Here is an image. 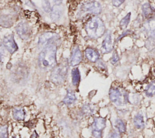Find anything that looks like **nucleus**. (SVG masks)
Instances as JSON below:
<instances>
[{
  "mask_svg": "<svg viewBox=\"0 0 155 138\" xmlns=\"http://www.w3.org/2000/svg\"><path fill=\"white\" fill-rule=\"evenodd\" d=\"M56 50L54 44L49 45L42 50L38 58L39 66L41 69L48 71L56 66Z\"/></svg>",
  "mask_w": 155,
  "mask_h": 138,
  "instance_id": "nucleus-1",
  "label": "nucleus"
},
{
  "mask_svg": "<svg viewBox=\"0 0 155 138\" xmlns=\"http://www.w3.org/2000/svg\"><path fill=\"white\" fill-rule=\"evenodd\" d=\"M85 31L90 38L97 39L105 32V27L102 20L98 17L90 19L85 27Z\"/></svg>",
  "mask_w": 155,
  "mask_h": 138,
  "instance_id": "nucleus-2",
  "label": "nucleus"
},
{
  "mask_svg": "<svg viewBox=\"0 0 155 138\" xmlns=\"http://www.w3.org/2000/svg\"><path fill=\"white\" fill-rule=\"evenodd\" d=\"M68 64L67 62H62L56 66L52 70L50 75L51 80L56 84H62L67 74Z\"/></svg>",
  "mask_w": 155,
  "mask_h": 138,
  "instance_id": "nucleus-3",
  "label": "nucleus"
},
{
  "mask_svg": "<svg viewBox=\"0 0 155 138\" xmlns=\"http://www.w3.org/2000/svg\"><path fill=\"white\" fill-rule=\"evenodd\" d=\"M109 96L111 101L118 106L125 105L128 102V94L117 88H111L110 90Z\"/></svg>",
  "mask_w": 155,
  "mask_h": 138,
  "instance_id": "nucleus-4",
  "label": "nucleus"
},
{
  "mask_svg": "<svg viewBox=\"0 0 155 138\" xmlns=\"http://www.w3.org/2000/svg\"><path fill=\"white\" fill-rule=\"evenodd\" d=\"M59 39L58 34L53 32H45L42 33L38 39V47L42 48L53 44V43Z\"/></svg>",
  "mask_w": 155,
  "mask_h": 138,
  "instance_id": "nucleus-5",
  "label": "nucleus"
},
{
  "mask_svg": "<svg viewBox=\"0 0 155 138\" xmlns=\"http://www.w3.org/2000/svg\"><path fill=\"white\" fill-rule=\"evenodd\" d=\"M80 10L82 13H90L97 15L101 12L102 7L98 2L93 1L83 4L81 7Z\"/></svg>",
  "mask_w": 155,
  "mask_h": 138,
  "instance_id": "nucleus-6",
  "label": "nucleus"
},
{
  "mask_svg": "<svg viewBox=\"0 0 155 138\" xmlns=\"http://www.w3.org/2000/svg\"><path fill=\"white\" fill-rule=\"evenodd\" d=\"M16 32L18 36L24 40L28 39L31 35V29L30 26L25 22H19L16 27Z\"/></svg>",
  "mask_w": 155,
  "mask_h": 138,
  "instance_id": "nucleus-7",
  "label": "nucleus"
},
{
  "mask_svg": "<svg viewBox=\"0 0 155 138\" xmlns=\"http://www.w3.org/2000/svg\"><path fill=\"white\" fill-rule=\"evenodd\" d=\"M3 45L7 51L11 54L15 53L18 48V47L14 39L13 34H10L4 38Z\"/></svg>",
  "mask_w": 155,
  "mask_h": 138,
  "instance_id": "nucleus-8",
  "label": "nucleus"
},
{
  "mask_svg": "<svg viewBox=\"0 0 155 138\" xmlns=\"http://www.w3.org/2000/svg\"><path fill=\"white\" fill-rule=\"evenodd\" d=\"M113 45L112 43L111 33L110 31H108L102 43L101 48V52L103 54L109 53L113 50Z\"/></svg>",
  "mask_w": 155,
  "mask_h": 138,
  "instance_id": "nucleus-9",
  "label": "nucleus"
},
{
  "mask_svg": "<svg viewBox=\"0 0 155 138\" xmlns=\"http://www.w3.org/2000/svg\"><path fill=\"white\" fill-rule=\"evenodd\" d=\"M82 53L78 46L73 47L70 60V64L71 66H76L80 64L82 61Z\"/></svg>",
  "mask_w": 155,
  "mask_h": 138,
  "instance_id": "nucleus-10",
  "label": "nucleus"
},
{
  "mask_svg": "<svg viewBox=\"0 0 155 138\" xmlns=\"http://www.w3.org/2000/svg\"><path fill=\"white\" fill-rule=\"evenodd\" d=\"M143 29L150 38L155 39V18L149 19L145 23Z\"/></svg>",
  "mask_w": 155,
  "mask_h": 138,
  "instance_id": "nucleus-11",
  "label": "nucleus"
},
{
  "mask_svg": "<svg viewBox=\"0 0 155 138\" xmlns=\"http://www.w3.org/2000/svg\"><path fill=\"white\" fill-rule=\"evenodd\" d=\"M85 55L86 58L91 62H95L99 58V53L92 48H87L85 50Z\"/></svg>",
  "mask_w": 155,
  "mask_h": 138,
  "instance_id": "nucleus-12",
  "label": "nucleus"
},
{
  "mask_svg": "<svg viewBox=\"0 0 155 138\" xmlns=\"http://www.w3.org/2000/svg\"><path fill=\"white\" fill-rule=\"evenodd\" d=\"M62 13V7L59 4L54 5L50 13V18L52 21H58Z\"/></svg>",
  "mask_w": 155,
  "mask_h": 138,
  "instance_id": "nucleus-13",
  "label": "nucleus"
},
{
  "mask_svg": "<svg viewBox=\"0 0 155 138\" xmlns=\"http://www.w3.org/2000/svg\"><path fill=\"white\" fill-rule=\"evenodd\" d=\"M142 10L143 16H144V18H145L147 19H149V18H151L155 13L154 9L153 8V7L151 5V4L148 2L145 3L142 5Z\"/></svg>",
  "mask_w": 155,
  "mask_h": 138,
  "instance_id": "nucleus-14",
  "label": "nucleus"
},
{
  "mask_svg": "<svg viewBox=\"0 0 155 138\" xmlns=\"http://www.w3.org/2000/svg\"><path fill=\"white\" fill-rule=\"evenodd\" d=\"M106 125V120L102 117H96L94 119L93 128V130L102 131Z\"/></svg>",
  "mask_w": 155,
  "mask_h": 138,
  "instance_id": "nucleus-15",
  "label": "nucleus"
},
{
  "mask_svg": "<svg viewBox=\"0 0 155 138\" xmlns=\"http://www.w3.org/2000/svg\"><path fill=\"white\" fill-rule=\"evenodd\" d=\"M76 99L74 93L71 90H68L66 96L63 99V102L66 105H71L73 104Z\"/></svg>",
  "mask_w": 155,
  "mask_h": 138,
  "instance_id": "nucleus-16",
  "label": "nucleus"
},
{
  "mask_svg": "<svg viewBox=\"0 0 155 138\" xmlns=\"http://www.w3.org/2000/svg\"><path fill=\"white\" fill-rule=\"evenodd\" d=\"M71 77H72V84L74 86H77L81 80L80 71L78 68H74L71 71Z\"/></svg>",
  "mask_w": 155,
  "mask_h": 138,
  "instance_id": "nucleus-17",
  "label": "nucleus"
},
{
  "mask_svg": "<svg viewBox=\"0 0 155 138\" xmlns=\"http://www.w3.org/2000/svg\"><path fill=\"white\" fill-rule=\"evenodd\" d=\"M25 111L22 108H15L13 110V116L15 120H23L25 117Z\"/></svg>",
  "mask_w": 155,
  "mask_h": 138,
  "instance_id": "nucleus-18",
  "label": "nucleus"
},
{
  "mask_svg": "<svg viewBox=\"0 0 155 138\" xmlns=\"http://www.w3.org/2000/svg\"><path fill=\"white\" fill-rule=\"evenodd\" d=\"M134 124L137 128H142L144 126V121L143 116L140 114H137L134 118Z\"/></svg>",
  "mask_w": 155,
  "mask_h": 138,
  "instance_id": "nucleus-19",
  "label": "nucleus"
},
{
  "mask_svg": "<svg viewBox=\"0 0 155 138\" xmlns=\"http://www.w3.org/2000/svg\"><path fill=\"white\" fill-rule=\"evenodd\" d=\"M145 94L149 97L155 95V81L151 82L145 90Z\"/></svg>",
  "mask_w": 155,
  "mask_h": 138,
  "instance_id": "nucleus-20",
  "label": "nucleus"
},
{
  "mask_svg": "<svg viewBox=\"0 0 155 138\" xmlns=\"http://www.w3.org/2000/svg\"><path fill=\"white\" fill-rule=\"evenodd\" d=\"M130 17H131V13H128L121 19L119 23V25L121 29H125L127 28V27L128 26L130 22Z\"/></svg>",
  "mask_w": 155,
  "mask_h": 138,
  "instance_id": "nucleus-21",
  "label": "nucleus"
},
{
  "mask_svg": "<svg viewBox=\"0 0 155 138\" xmlns=\"http://www.w3.org/2000/svg\"><path fill=\"white\" fill-rule=\"evenodd\" d=\"M115 128L118 130L120 133H124L126 130V127L124 122L120 119H117L114 123Z\"/></svg>",
  "mask_w": 155,
  "mask_h": 138,
  "instance_id": "nucleus-22",
  "label": "nucleus"
},
{
  "mask_svg": "<svg viewBox=\"0 0 155 138\" xmlns=\"http://www.w3.org/2000/svg\"><path fill=\"white\" fill-rule=\"evenodd\" d=\"M42 6L43 10L47 13H48L51 10L50 2L48 0H42Z\"/></svg>",
  "mask_w": 155,
  "mask_h": 138,
  "instance_id": "nucleus-23",
  "label": "nucleus"
},
{
  "mask_svg": "<svg viewBox=\"0 0 155 138\" xmlns=\"http://www.w3.org/2000/svg\"><path fill=\"white\" fill-rule=\"evenodd\" d=\"M0 138H8L7 126L2 125L0 130Z\"/></svg>",
  "mask_w": 155,
  "mask_h": 138,
  "instance_id": "nucleus-24",
  "label": "nucleus"
},
{
  "mask_svg": "<svg viewBox=\"0 0 155 138\" xmlns=\"http://www.w3.org/2000/svg\"><path fill=\"white\" fill-rule=\"evenodd\" d=\"M82 111L85 114L88 115L93 113V109L90 105H85L82 107Z\"/></svg>",
  "mask_w": 155,
  "mask_h": 138,
  "instance_id": "nucleus-25",
  "label": "nucleus"
},
{
  "mask_svg": "<svg viewBox=\"0 0 155 138\" xmlns=\"http://www.w3.org/2000/svg\"><path fill=\"white\" fill-rule=\"evenodd\" d=\"M119 56H118V54L117 53L116 51H114L113 53V56L111 58V63L113 65L116 64L118 61H119Z\"/></svg>",
  "mask_w": 155,
  "mask_h": 138,
  "instance_id": "nucleus-26",
  "label": "nucleus"
},
{
  "mask_svg": "<svg viewBox=\"0 0 155 138\" xmlns=\"http://www.w3.org/2000/svg\"><path fill=\"white\" fill-rule=\"evenodd\" d=\"M124 1H125V0H112V4L115 7H119Z\"/></svg>",
  "mask_w": 155,
  "mask_h": 138,
  "instance_id": "nucleus-27",
  "label": "nucleus"
},
{
  "mask_svg": "<svg viewBox=\"0 0 155 138\" xmlns=\"http://www.w3.org/2000/svg\"><path fill=\"white\" fill-rule=\"evenodd\" d=\"M92 134L93 135L94 137H95L96 138H100L102 136V131L93 130Z\"/></svg>",
  "mask_w": 155,
  "mask_h": 138,
  "instance_id": "nucleus-28",
  "label": "nucleus"
},
{
  "mask_svg": "<svg viewBox=\"0 0 155 138\" xmlns=\"http://www.w3.org/2000/svg\"><path fill=\"white\" fill-rule=\"evenodd\" d=\"M108 138H121V137L119 133H117L116 132H113L110 134Z\"/></svg>",
  "mask_w": 155,
  "mask_h": 138,
  "instance_id": "nucleus-29",
  "label": "nucleus"
},
{
  "mask_svg": "<svg viewBox=\"0 0 155 138\" xmlns=\"http://www.w3.org/2000/svg\"><path fill=\"white\" fill-rule=\"evenodd\" d=\"M62 0H54V2L56 4H59V3H61L62 2Z\"/></svg>",
  "mask_w": 155,
  "mask_h": 138,
  "instance_id": "nucleus-30",
  "label": "nucleus"
}]
</instances>
